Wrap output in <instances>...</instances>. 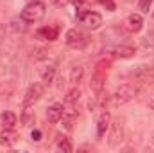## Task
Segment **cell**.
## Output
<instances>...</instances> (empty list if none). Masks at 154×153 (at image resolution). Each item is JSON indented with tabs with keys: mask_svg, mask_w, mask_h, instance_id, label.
I'll list each match as a JSON object with an SVG mask.
<instances>
[{
	"mask_svg": "<svg viewBox=\"0 0 154 153\" xmlns=\"http://www.w3.org/2000/svg\"><path fill=\"white\" fill-rule=\"evenodd\" d=\"M45 13H47L45 4H43L41 0H34V2H29V4L22 9L20 18H22L25 24H36V22H39V20L45 16Z\"/></svg>",
	"mask_w": 154,
	"mask_h": 153,
	"instance_id": "1",
	"label": "cell"
},
{
	"mask_svg": "<svg viewBox=\"0 0 154 153\" xmlns=\"http://www.w3.org/2000/svg\"><path fill=\"white\" fill-rule=\"evenodd\" d=\"M65 41L72 49H84L90 43V36L86 33H82L81 29H68L66 36H65Z\"/></svg>",
	"mask_w": 154,
	"mask_h": 153,
	"instance_id": "2",
	"label": "cell"
},
{
	"mask_svg": "<svg viewBox=\"0 0 154 153\" xmlns=\"http://www.w3.org/2000/svg\"><path fill=\"white\" fill-rule=\"evenodd\" d=\"M134 96H136V88H134L131 83H124V85H120L115 90L113 101H115V105H125V103L133 101Z\"/></svg>",
	"mask_w": 154,
	"mask_h": 153,
	"instance_id": "3",
	"label": "cell"
},
{
	"mask_svg": "<svg viewBox=\"0 0 154 153\" xmlns=\"http://www.w3.org/2000/svg\"><path fill=\"white\" fill-rule=\"evenodd\" d=\"M109 128H111V133H109V146H111V148H116V146L124 141V135H125V132H124V122H122L120 119H115L113 124H109Z\"/></svg>",
	"mask_w": 154,
	"mask_h": 153,
	"instance_id": "4",
	"label": "cell"
},
{
	"mask_svg": "<svg viewBox=\"0 0 154 153\" xmlns=\"http://www.w3.org/2000/svg\"><path fill=\"white\" fill-rule=\"evenodd\" d=\"M43 94H45V86H43L41 83H32V85L27 88V92H25V99H23L25 106H31V105H34L36 101H39Z\"/></svg>",
	"mask_w": 154,
	"mask_h": 153,
	"instance_id": "5",
	"label": "cell"
},
{
	"mask_svg": "<svg viewBox=\"0 0 154 153\" xmlns=\"http://www.w3.org/2000/svg\"><path fill=\"white\" fill-rule=\"evenodd\" d=\"M18 142V135L16 132H13V128H4L0 132V144L5 146V148H11Z\"/></svg>",
	"mask_w": 154,
	"mask_h": 153,
	"instance_id": "6",
	"label": "cell"
},
{
	"mask_svg": "<svg viewBox=\"0 0 154 153\" xmlns=\"http://www.w3.org/2000/svg\"><path fill=\"white\" fill-rule=\"evenodd\" d=\"M82 24H84L88 29L95 31V29L100 27V24H102V16H100V13H97V11H90V13L82 18Z\"/></svg>",
	"mask_w": 154,
	"mask_h": 153,
	"instance_id": "7",
	"label": "cell"
},
{
	"mask_svg": "<svg viewBox=\"0 0 154 153\" xmlns=\"http://www.w3.org/2000/svg\"><path fill=\"white\" fill-rule=\"evenodd\" d=\"M125 25H127V29H129L131 33H140L142 27H143V18H142V15H138V13L129 15V16L125 18Z\"/></svg>",
	"mask_w": 154,
	"mask_h": 153,
	"instance_id": "8",
	"label": "cell"
},
{
	"mask_svg": "<svg viewBox=\"0 0 154 153\" xmlns=\"http://www.w3.org/2000/svg\"><path fill=\"white\" fill-rule=\"evenodd\" d=\"M36 36L39 40H48V41H54V40L59 36V29L54 27V25H45V27H39L36 31Z\"/></svg>",
	"mask_w": 154,
	"mask_h": 153,
	"instance_id": "9",
	"label": "cell"
},
{
	"mask_svg": "<svg viewBox=\"0 0 154 153\" xmlns=\"http://www.w3.org/2000/svg\"><path fill=\"white\" fill-rule=\"evenodd\" d=\"M109 124H111V115L108 112H102L99 121H97V137L99 139H102L106 135V132L109 130Z\"/></svg>",
	"mask_w": 154,
	"mask_h": 153,
	"instance_id": "10",
	"label": "cell"
},
{
	"mask_svg": "<svg viewBox=\"0 0 154 153\" xmlns=\"http://www.w3.org/2000/svg\"><path fill=\"white\" fill-rule=\"evenodd\" d=\"M63 105H59V103H54V105H50L48 108H47V119H48V122H52V124H56V122H59L61 121V117H63Z\"/></svg>",
	"mask_w": 154,
	"mask_h": 153,
	"instance_id": "11",
	"label": "cell"
},
{
	"mask_svg": "<svg viewBox=\"0 0 154 153\" xmlns=\"http://www.w3.org/2000/svg\"><path fill=\"white\" fill-rule=\"evenodd\" d=\"M104 85H106V77H104V74L97 72V74H93V76H91L90 88H91V92H93V94H100V92L104 90Z\"/></svg>",
	"mask_w": 154,
	"mask_h": 153,
	"instance_id": "12",
	"label": "cell"
},
{
	"mask_svg": "<svg viewBox=\"0 0 154 153\" xmlns=\"http://www.w3.org/2000/svg\"><path fill=\"white\" fill-rule=\"evenodd\" d=\"M134 77L138 81H145V83H154V67H143L140 70L134 72Z\"/></svg>",
	"mask_w": 154,
	"mask_h": 153,
	"instance_id": "13",
	"label": "cell"
},
{
	"mask_svg": "<svg viewBox=\"0 0 154 153\" xmlns=\"http://www.w3.org/2000/svg\"><path fill=\"white\" fill-rule=\"evenodd\" d=\"M90 11H91V9H90L88 2H84V0H75V16H77V20L82 22V18H84Z\"/></svg>",
	"mask_w": 154,
	"mask_h": 153,
	"instance_id": "14",
	"label": "cell"
},
{
	"mask_svg": "<svg viewBox=\"0 0 154 153\" xmlns=\"http://www.w3.org/2000/svg\"><path fill=\"white\" fill-rule=\"evenodd\" d=\"M75 117H77V114L74 112V108H68V110L65 108V110H63V117H61V121H63V124H65L66 130H72Z\"/></svg>",
	"mask_w": 154,
	"mask_h": 153,
	"instance_id": "15",
	"label": "cell"
},
{
	"mask_svg": "<svg viewBox=\"0 0 154 153\" xmlns=\"http://www.w3.org/2000/svg\"><path fill=\"white\" fill-rule=\"evenodd\" d=\"M115 54L118 58H133L136 54V49L131 45H118L115 49Z\"/></svg>",
	"mask_w": 154,
	"mask_h": 153,
	"instance_id": "16",
	"label": "cell"
},
{
	"mask_svg": "<svg viewBox=\"0 0 154 153\" xmlns=\"http://www.w3.org/2000/svg\"><path fill=\"white\" fill-rule=\"evenodd\" d=\"M0 119H2V122H4V126L5 128H14L16 126V122H18V117L14 112H4V114L0 115Z\"/></svg>",
	"mask_w": 154,
	"mask_h": 153,
	"instance_id": "17",
	"label": "cell"
},
{
	"mask_svg": "<svg viewBox=\"0 0 154 153\" xmlns=\"http://www.w3.org/2000/svg\"><path fill=\"white\" fill-rule=\"evenodd\" d=\"M54 76H56V65H48L43 72H41V81L45 85H50L54 81Z\"/></svg>",
	"mask_w": 154,
	"mask_h": 153,
	"instance_id": "18",
	"label": "cell"
},
{
	"mask_svg": "<svg viewBox=\"0 0 154 153\" xmlns=\"http://www.w3.org/2000/svg\"><path fill=\"white\" fill-rule=\"evenodd\" d=\"M82 76H84V67H82V65L74 67L72 72H70V83H74V85L81 83V81H82Z\"/></svg>",
	"mask_w": 154,
	"mask_h": 153,
	"instance_id": "19",
	"label": "cell"
},
{
	"mask_svg": "<svg viewBox=\"0 0 154 153\" xmlns=\"http://www.w3.org/2000/svg\"><path fill=\"white\" fill-rule=\"evenodd\" d=\"M34 121H36V115H34V112H31L29 108L22 114V122H23V126H32Z\"/></svg>",
	"mask_w": 154,
	"mask_h": 153,
	"instance_id": "20",
	"label": "cell"
},
{
	"mask_svg": "<svg viewBox=\"0 0 154 153\" xmlns=\"http://www.w3.org/2000/svg\"><path fill=\"white\" fill-rule=\"evenodd\" d=\"M79 97H81V90H79V88H72V90H68L65 101H66L68 105H74L75 101H79Z\"/></svg>",
	"mask_w": 154,
	"mask_h": 153,
	"instance_id": "21",
	"label": "cell"
},
{
	"mask_svg": "<svg viewBox=\"0 0 154 153\" xmlns=\"http://www.w3.org/2000/svg\"><path fill=\"white\" fill-rule=\"evenodd\" d=\"M57 150H59V151H65V153H72L74 151V146H72V142H70L68 139L63 137V139L57 142Z\"/></svg>",
	"mask_w": 154,
	"mask_h": 153,
	"instance_id": "22",
	"label": "cell"
},
{
	"mask_svg": "<svg viewBox=\"0 0 154 153\" xmlns=\"http://www.w3.org/2000/svg\"><path fill=\"white\" fill-rule=\"evenodd\" d=\"M138 5H140V11L142 13H149V9L152 7V0H140Z\"/></svg>",
	"mask_w": 154,
	"mask_h": 153,
	"instance_id": "23",
	"label": "cell"
},
{
	"mask_svg": "<svg viewBox=\"0 0 154 153\" xmlns=\"http://www.w3.org/2000/svg\"><path fill=\"white\" fill-rule=\"evenodd\" d=\"M99 2H100V4H102L106 9H108V11H115V9H116L115 0H99Z\"/></svg>",
	"mask_w": 154,
	"mask_h": 153,
	"instance_id": "24",
	"label": "cell"
},
{
	"mask_svg": "<svg viewBox=\"0 0 154 153\" xmlns=\"http://www.w3.org/2000/svg\"><path fill=\"white\" fill-rule=\"evenodd\" d=\"M41 137H43V135H41V132H39V130H32V133H31V139H32V141H36V142H38V141H41Z\"/></svg>",
	"mask_w": 154,
	"mask_h": 153,
	"instance_id": "25",
	"label": "cell"
},
{
	"mask_svg": "<svg viewBox=\"0 0 154 153\" xmlns=\"http://www.w3.org/2000/svg\"><path fill=\"white\" fill-rule=\"evenodd\" d=\"M109 67H111V61H109V60H108V61H100V63H99V69H106V70H108Z\"/></svg>",
	"mask_w": 154,
	"mask_h": 153,
	"instance_id": "26",
	"label": "cell"
},
{
	"mask_svg": "<svg viewBox=\"0 0 154 153\" xmlns=\"http://www.w3.org/2000/svg\"><path fill=\"white\" fill-rule=\"evenodd\" d=\"M45 56H47V50H45V49H39L38 54H36V58H38V60H41V58H45Z\"/></svg>",
	"mask_w": 154,
	"mask_h": 153,
	"instance_id": "27",
	"label": "cell"
},
{
	"mask_svg": "<svg viewBox=\"0 0 154 153\" xmlns=\"http://www.w3.org/2000/svg\"><path fill=\"white\" fill-rule=\"evenodd\" d=\"M56 5H65V4H68V0H52Z\"/></svg>",
	"mask_w": 154,
	"mask_h": 153,
	"instance_id": "28",
	"label": "cell"
},
{
	"mask_svg": "<svg viewBox=\"0 0 154 153\" xmlns=\"http://www.w3.org/2000/svg\"><path fill=\"white\" fill-rule=\"evenodd\" d=\"M149 108H151V110H154V96L149 99Z\"/></svg>",
	"mask_w": 154,
	"mask_h": 153,
	"instance_id": "29",
	"label": "cell"
},
{
	"mask_svg": "<svg viewBox=\"0 0 154 153\" xmlns=\"http://www.w3.org/2000/svg\"><path fill=\"white\" fill-rule=\"evenodd\" d=\"M151 144H152V148H154V132H152V135H151Z\"/></svg>",
	"mask_w": 154,
	"mask_h": 153,
	"instance_id": "30",
	"label": "cell"
},
{
	"mask_svg": "<svg viewBox=\"0 0 154 153\" xmlns=\"http://www.w3.org/2000/svg\"><path fill=\"white\" fill-rule=\"evenodd\" d=\"M2 34H4V27L0 25V38H2Z\"/></svg>",
	"mask_w": 154,
	"mask_h": 153,
	"instance_id": "31",
	"label": "cell"
},
{
	"mask_svg": "<svg viewBox=\"0 0 154 153\" xmlns=\"http://www.w3.org/2000/svg\"><path fill=\"white\" fill-rule=\"evenodd\" d=\"M152 16H154V11H152Z\"/></svg>",
	"mask_w": 154,
	"mask_h": 153,
	"instance_id": "32",
	"label": "cell"
}]
</instances>
